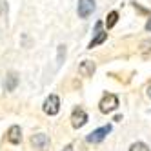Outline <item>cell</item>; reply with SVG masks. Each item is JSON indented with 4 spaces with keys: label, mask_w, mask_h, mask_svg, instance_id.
Listing matches in <instances>:
<instances>
[{
    "label": "cell",
    "mask_w": 151,
    "mask_h": 151,
    "mask_svg": "<svg viewBox=\"0 0 151 151\" xmlns=\"http://www.w3.org/2000/svg\"><path fill=\"white\" fill-rule=\"evenodd\" d=\"M147 95H149V96H151V88H149V89H147Z\"/></svg>",
    "instance_id": "16"
},
{
    "label": "cell",
    "mask_w": 151,
    "mask_h": 151,
    "mask_svg": "<svg viewBox=\"0 0 151 151\" xmlns=\"http://www.w3.org/2000/svg\"><path fill=\"white\" fill-rule=\"evenodd\" d=\"M60 111V100L57 95H49L44 102V113L47 115H57Z\"/></svg>",
    "instance_id": "2"
},
{
    "label": "cell",
    "mask_w": 151,
    "mask_h": 151,
    "mask_svg": "<svg viewBox=\"0 0 151 151\" xmlns=\"http://www.w3.org/2000/svg\"><path fill=\"white\" fill-rule=\"evenodd\" d=\"M6 137H7V140L11 144H18L20 140H22V129H20L18 126H11V127L7 129V135Z\"/></svg>",
    "instance_id": "8"
},
{
    "label": "cell",
    "mask_w": 151,
    "mask_h": 151,
    "mask_svg": "<svg viewBox=\"0 0 151 151\" xmlns=\"http://www.w3.org/2000/svg\"><path fill=\"white\" fill-rule=\"evenodd\" d=\"M129 151H149V147L144 142H135L131 147H129Z\"/></svg>",
    "instance_id": "13"
},
{
    "label": "cell",
    "mask_w": 151,
    "mask_h": 151,
    "mask_svg": "<svg viewBox=\"0 0 151 151\" xmlns=\"http://www.w3.org/2000/svg\"><path fill=\"white\" fill-rule=\"evenodd\" d=\"M64 58H66V46L60 44V46H58V58H57V60H58V62H57L58 66L62 64V60H64Z\"/></svg>",
    "instance_id": "14"
},
{
    "label": "cell",
    "mask_w": 151,
    "mask_h": 151,
    "mask_svg": "<svg viewBox=\"0 0 151 151\" xmlns=\"http://www.w3.org/2000/svg\"><path fill=\"white\" fill-rule=\"evenodd\" d=\"M6 91H15V88L18 86V75L15 71H9L7 77H6Z\"/></svg>",
    "instance_id": "9"
},
{
    "label": "cell",
    "mask_w": 151,
    "mask_h": 151,
    "mask_svg": "<svg viewBox=\"0 0 151 151\" xmlns=\"http://www.w3.org/2000/svg\"><path fill=\"white\" fill-rule=\"evenodd\" d=\"M111 131V126H104V127H99V129H95L93 133H89L88 135V142L89 144H99V142H102V140L106 138V135Z\"/></svg>",
    "instance_id": "3"
},
{
    "label": "cell",
    "mask_w": 151,
    "mask_h": 151,
    "mask_svg": "<svg viewBox=\"0 0 151 151\" xmlns=\"http://www.w3.org/2000/svg\"><path fill=\"white\" fill-rule=\"evenodd\" d=\"M106 38H107V33H104V31H100V33H96V35H95V38L89 42L88 49H93V47H96L99 44H104V42H106Z\"/></svg>",
    "instance_id": "10"
},
{
    "label": "cell",
    "mask_w": 151,
    "mask_h": 151,
    "mask_svg": "<svg viewBox=\"0 0 151 151\" xmlns=\"http://www.w3.org/2000/svg\"><path fill=\"white\" fill-rule=\"evenodd\" d=\"M99 107H100V111L102 113H111V111H115L116 107H118V99L115 95H106L104 99L100 100V104H99Z\"/></svg>",
    "instance_id": "1"
},
{
    "label": "cell",
    "mask_w": 151,
    "mask_h": 151,
    "mask_svg": "<svg viewBox=\"0 0 151 151\" xmlns=\"http://www.w3.org/2000/svg\"><path fill=\"white\" fill-rule=\"evenodd\" d=\"M31 144L40 151H46L49 147V137L44 135V133H37V135H33V138H31Z\"/></svg>",
    "instance_id": "6"
},
{
    "label": "cell",
    "mask_w": 151,
    "mask_h": 151,
    "mask_svg": "<svg viewBox=\"0 0 151 151\" xmlns=\"http://www.w3.org/2000/svg\"><path fill=\"white\" fill-rule=\"evenodd\" d=\"M146 29H147V31H151V20H149V22L146 24Z\"/></svg>",
    "instance_id": "15"
},
{
    "label": "cell",
    "mask_w": 151,
    "mask_h": 151,
    "mask_svg": "<svg viewBox=\"0 0 151 151\" xmlns=\"http://www.w3.org/2000/svg\"><path fill=\"white\" fill-rule=\"evenodd\" d=\"M116 20H118V13H116V11H111L109 15H107V18H106V26H107V29H111V27L116 24Z\"/></svg>",
    "instance_id": "11"
},
{
    "label": "cell",
    "mask_w": 151,
    "mask_h": 151,
    "mask_svg": "<svg viewBox=\"0 0 151 151\" xmlns=\"http://www.w3.org/2000/svg\"><path fill=\"white\" fill-rule=\"evenodd\" d=\"M86 122H88V113H86L82 107H77V109L73 111V115H71V124H73V127H82Z\"/></svg>",
    "instance_id": "5"
},
{
    "label": "cell",
    "mask_w": 151,
    "mask_h": 151,
    "mask_svg": "<svg viewBox=\"0 0 151 151\" xmlns=\"http://www.w3.org/2000/svg\"><path fill=\"white\" fill-rule=\"evenodd\" d=\"M78 17L80 18H88L95 11V0H78Z\"/></svg>",
    "instance_id": "4"
},
{
    "label": "cell",
    "mask_w": 151,
    "mask_h": 151,
    "mask_svg": "<svg viewBox=\"0 0 151 151\" xmlns=\"http://www.w3.org/2000/svg\"><path fill=\"white\" fill-rule=\"evenodd\" d=\"M95 69H96V66H95L93 60H84V62H80V66H78V73L82 75V77H93Z\"/></svg>",
    "instance_id": "7"
},
{
    "label": "cell",
    "mask_w": 151,
    "mask_h": 151,
    "mask_svg": "<svg viewBox=\"0 0 151 151\" xmlns=\"http://www.w3.org/2000/svg\"><path fill=\"white\" fill-rule=\"evenodd\" d=\"M140 53H142V57H147L149 53H151V38L144 40L142 44H140Z\"/></svg>",
    "instance_id": "12"
}]
</instances>
